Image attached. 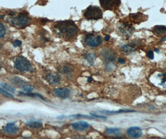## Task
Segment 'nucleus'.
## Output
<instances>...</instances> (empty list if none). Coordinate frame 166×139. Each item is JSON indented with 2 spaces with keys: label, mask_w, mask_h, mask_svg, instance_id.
Segmentation results:
<instances>
[{
  "label": "nucleus",
  "mask_w": 166,
  "mask_h": 139,
  "mask_svg": "<svg viewBox=\"0 0 166 139\" xmlns=\"http://www.w3.org/2000/svg\"><path fill=\"white\" fill-rule=\"evenodd\" d=\"M26 125L31 128L39 129L42 126V123L40 120L32 119L27 121L26 123Z\"/></svg>",
  "instance_id": "nucleus-15"
},
{
  "label": "nucleus",
  "mask_w": 166,
  "mask_h": 139,
  "mask_svg": "<svg viewBox=\"0 0 166 139\" xmlns=\"http://www.w3.org/2000/svg\"><path fill=\"white\" fill-rule=\"evenodd\" d=\"M78 27L72 20H62L55 22L53 27L54 32L64 40L74 39L78 33Z\"/></svg>",
  "instance_id": "nucleus-1"
},
{
  "label": "nucleus",
  "mask_w": 166,
  "mask_h": 139,
  "mask_svg": "<svg viewBox=\"0 0 166 139\" xmlns=\"http://www.w3.org/2000/svg\"><path fill=\"white\" fill-rule=\"evenodd\" d=\"M21 44H22V41H21L19 40H16L15 41V42H14L13 46H14V47L16 48V47H18L21 46Z\"/></svg>",
  "instance_id": "nucleus-27"
},
{
  "label": "nucleus",
  "mask_w": 166,
  "mask_h": 139,
  "mask_svg": "<svg viewBox=\"0 0 166 139\" xmlns=\"http://www.w3.org/2000/svg\"><path fill=\"white\" fill-rule=\"evenodd\" d=\"M1 88L5 89L6 91H8L9 92H11V93H15L16 92V90L12 86L8 85L7 83H1Z\"/></svg>",
  "instance_id": "nucleus-21"
},
{
  "label": "nucleus",
  "mask_w": 166,
  "mask_h": 139,
  "mask_svg": "<svg viewBox=\"0 0 166 139\" xmlns=\"http://www.w3.org/2000/svg\"><path fill=\"white\" fill-rule=\"evenodd\" d=\"M0 92H1V93H2V94L8 96V97H11V98H13V97H14V96L13 95H11V93H10L9 92L6 91V90H5V89H3L2 88L0 89Z\"/></svg>",
  "instance_id": "nucleus-26"
},
{
  "label": "nucleus",
  "mask_w": 166,
  "mask_h": 139,
  "mask_svg": "<svg viewBox=\"0 0 166 139\" xmlns=\"http://www.w3.org/2000/svg\"><path fill=\"white\" fill-rule=\"evenodd\" d=\"M164 40H166V37H164L163 39H162V40H161V41H164Z\"/></svg>",
  "instance_id": "nucleus-36"
},
{
  "label": "nucleus",
  "mask_w": 166,
  "mask_h": 139,
  "mask_svg": "<svg viewBox=\"0 0 166 139\" xmlns=\"http://www.w3.org/2000/svg\"><path fill=\"white\" fill-rule=\"evenodd\" d=\"M6 35V28L2 22L0 23V38L3 39Z\"/></svg>",
  "instance_id": "nucleus-25"
},
{
  "label": "nucleus",
  "mask_w": 166,
  "mask_h": 139,
  "mask_svg": "<svg viewBox=\"0 0 166 139\" xmlns=\"http://www.w3.org/2000/svg\"><path fill=\"white\" fill-rule=\"evenodd\" d=\"M72 126L75 130L78 131H84L90 127V124L87 122H86V121H81L73 123Z\"/></svg>",
  "instance_id": "nucleus-14"
},
{
  "label": "nucleus",
  "mask_w": 166,
  "mask_h": 139,
  "mask_svg": "<svg viewBox=\"0 0 166 139\" xmlns=\"http://www.w3.org/2000/svg\"><path fill=\"white\" fill-rule=\"evenodd\" d=\"M122 50L123 52H124V53L127 54L131 53L134 51V48H133L131 46H129V45H124L122 47Z\"/></svg>",
  "instance_id": "nucleus-23"
},
{
  "label": "nucleus",
  "mask_w": 166,
  "mask_h": 139,
  "mask_svg": "<svg viewBox=\"0 0 166 139\" xmlns=\"http://www.w3.org/2000/svg\"><path fill=\"white\" fill-rule=\"evenodd\" d=\"M102 55L103 60L105 62V65L112 64L115 61L116 58V53L113 50L105 48L102 52Z\"/></svg>",
  "instance_id": "nucleus-6"
},
{
  "label": "nucleus",
  "mask_w": 166,
  "mask_h": 139,
  "mask_svg": "<svg viewBox=\"0 0 166 139\" xmlns=\"http://www.w3.org/2000/svg\"><path fill=\"white\" fill-rule=\"evenodd\" d=\"M84 16L87 20H98L103 17V12L100 7L91 5L85 9Z\"/></svg>",
  "instance_id": "nucleus-3"
},
{
  "label": "nucleus",
  "mask_w": 166,
  "mask_h": 139,
  "mask_svg": "<svg viewBox=\"0 0 166 139\" xmlns=\"http://www.w3.org/2000/svg\"><path fill=\"white\" fill-rule=\"evenodd\" d=\"M78 138H76L75 137V139H89V138H86L85 137H77Z\"/></svg>",
  "instance_id": "nucleus-33"
},
{
  "label": "nucleus",
  "mask_w": 166,
  "mask_h": 139,
  "mask_svg": "<svg viewBox=\"0 0 166 139\" xmlns=\"http://www.w3.org/2000/svg\"><path fill=\"white\" fill-rule=\"evenodd\" d=\"M127 134L131 138H139L143 135V132L139 127H131L127 129Z\"/></svg>",
  "instance_id": "nucleus-11"
},
{
  "label": "nucleus",
  "mask_w": 166,
  "mask_h": 139,
  "mask_svg": "<svg viewBox=\"0 0 166 139\" xmlns=\"http://www.w3.org/2000/svg\"><path fill=\"white\" fill-rule=\"evenodd\" d=\"M65 117H66V116L62 115V116H58L57 118H59V119H62V118H65Z\"/></svg>",
  "instance_id": "nucleus-34"
},
{
  "label": "nucleus",
  "mask_w": 166,
  "mask_h": 139,
  "mask_svg": "<svg viewBox=\"0 0 166 139\" xmlns=\"http://www.w3.org/2000/svg\"><path fill=\"white\" fill-rule=\"evenodd\" d=\"M162 83H165L166 82V74H164L162 75Z\"/></svg>",
  "instance_id": "nucleus-30"
},
{
  "label": "nucleus",
  "mask_w": 166,
  "mask_h": 139,
  "mask_svg": "<svg viewBox=\"0 0 166 139\" xmlns=\"http://www.w3.org/2000/svg\"><path fill=\"white\" fill-rule=\"evenodd\" d=\"M147 55H148V57L151 60H153L154 59V53L153 51L149 50L147 52Z\"/></svg>",
  "instance_id": "nucleus-29"
},
{
  "label": "nucleus",
  "mask_w": 166,
  "mask_h": 139,
  "mask_svg": "<svg viewBox=\"0 0 166 139\" xmlns=\"http://www.w3.org/2000/svg\"><path fill=\"white\" fill-rule=\"evenodd\" d=\"M46 81L50 83V84L52 85H56L58 83H60V77L59 75H58L56 73L54 72H50L47 74L46 77Z\"/></svg>",
  "instance_id": "nucleus-8"
},
{
  "label": "nucleus",
  "mask_w": 166,
  "mask_h": 139,
  "mask_svg": "<svg viewBox=\"0 0 166 139\" xmlns=\"http://www.w3.org/2000/svg\"><path fill=\"white\" fill-rule=\"evenodd\" d=\"M99 113H106L108 114H118L121 113H127V112H134V111L131 110H125V109H121L117 111H107V110H102V111H98Z\"/></svg>",
  "instance_id": "nucleus-19"
},
{
  "label": "nucleus",
  "mask_w": 166,
  "mask_h": 139,
  "mask_svg": "<svg viewBox=\"0 0 166 139\" xmlns=\"http://www.w3.org/2000/svg\"><path fill=\"white\" fill-rule=\"evenodd\" d=\"M14 66L21 72H30L33 69L32 64L27 59L19 56L14 60Z\"/></svg>",
  "instance_id": "nucleus-4"
},
{
  "label": "nucleus",
  "mask_w": 166,
  "mask_h": 139,
  "mask_svg": "<svg viewBox=\"0 0 166 139\" xmlns=\"http://www.w3.org/2000/svg\"><path fill=\"white\" fill-rule=\"evenodd\" d=\"M85 58L90 64L92 65H94V61L96 58V56L93 53H88L85 54Z\"/></svg>",
  "instance_id": "nucleus-18"
},
{
  "label": "nucleus",
  "mask_w": 166,
  "mask_h": 139,
  "mask_svg": "<svg viewBox=\"0 0 166 139\" xmlns=\"http://www.w3.org/2000/svg\"><path fill=\"white\" fill-rule=\"evenodd\" d=\"M119 30L123 35L129 37L133 34L134 28L127 23H123L119 26Z\"/></svg>",
  "instance_id": "nucleus-9"
},
{
  "label": "nucleus",
  "mask_w": 166,
  "mask_h": 139,
  "mask_svg": "<svg viewBox=\"0 0 166 139\" xmlns=\"http://www.w3.org/2000/svg\"><path fill=\"white\" fill-rule=\"evenodd\" d=\"M152 31L155 35L161 36L166 33V27L164 26H156L153 27Z\"/></svg>",
  "instance_id": "nucleus-16"
},
{
  "label": "nucleus",
  "mask_w": 166,
  "mask_h": 139,
  "mask_svg": "<svg viewBox=\"0 0 166 139\" xmlns=\"http://www.w3.org/2000/svg\"><path fill=\"white\" fill-rule=\"evenodd\" d=\"M84 41L86 46L97 47L102 43V39L98 35L90 33L85 35Z\"/></svg>",
  "instance_id": "nucleus-5"
},
{
  "label": "nucleus",
  "mask_w": 166,
  "mask_h": 139,
  "mask_svg": "<svg viewBox=\"0 0 166 139\" xmlns=\"http://www.w3.org/2000/svg\"><path fill=\"white\" fill-rule=\"evenodd\" d=\"M74 70V68L72 64H65L61 66L59 71L62 74H65L67 77L70 78V76H72V74H73Z\"/></svg>",
  "instance_id": "nucleus-13"
},
{
  "label": "nucleus",
  "mask_w": 166,
  "mask_h": 139,
  "mask_svg": "<svg viewBox=\"0 0 166 139\" xmlns=\"http://www.w3.org/2000/svg\"><path fill=\"white\" fill-rule=\"evenodd\" d=\"M12 82L13 84H15L18 87H22V88L26 85L25 82H24L21 79H20L19 77H14V79H13L12 80Z\"/></svg>",
  "instance_id": "nucleus-20"
},
{
  "label": "nucleus",
  "mask_w": 166,
  "mask_h": 139,
  "mask_svg": "<svg viewBox=\"0 0 166 139\" xmlns=\"http://www.w3.org/2000/svg\"><path fill=\"white\" fill-rule=\"evenodd\" d=\"M110 36L108 35H106L105 37V40L106 41H108L110 40Z\"/></svg>",
  "instance_id": "nucleus-32"
},
{
  "label": "nucleus",
  "mask_w": 166,
  "mask_h": 139,
  "mask_svg": "<svg viewBox=\"0 0 166 139\" xmlns=\"http://www.w3.org/2000/svg\"><path fill=\"white\" fill-rule=\"evenodd\" d=\"M54 93L57 97L62 99L68 98L70 95V90L67 88H57L54 89Z\"/></svg>",
  "instance_id": "nucleus-10"
},
{
  "label": "nucleus",
  "mask_w": 166,
  "mask_h": 139,
  "mask_svg": "<svg viewBox=\"0 0 166 139\" xmlns=\"http://www.w3.org/2000/svg\"><path fill=\"white\" fill-rule=\"evenodd\" d=\"M3 131L6 134L10 135H15L18 133L19 128L15 123H10L7 124L5 126L4 129H3Z\"/></svg>",
  "instance_id": "nucleus-12"
},
{
  "label": "nucleus",
  "mask_w": 166,
  "mask_h": 139,
  "mask_svg": "<svg viewBox=\"0 0 166 139\" xmlns=\"http://www.w3.org/2000/svg\"><path fill=\"white\" fill-rule=\"evenodd\" d=\"M19 93L20 95H24V96H33V97H38V98H39L41 99H42L44 101H46V100L44 99V97L41 95V94H38V93H24L23 92H19Z\"/></svg>",
  "instance_id": "nucleus-22"
},
{
  "label": "nucleus",
  "mask_w": 166,
  "mask_h": 139,
  "mask_svg": "<svg viewBox=\"0 0 166 139\" xmlns=\"http://www.w3.org/2000/svg\"><path fill=\"white\" fill-rule=\"evenodd\" d=\"M92 78L90 77H89L88 79V82H92Z\"/></svg>",
  "instance_id": "nucleus-35"
},
{
  "label": "nucleus",
  "mask_w": 166,
  "mask_h": 139,
  "mask_svg": "<svg viewBox=\"0 0 166 139\" xmlns=\"http://www.w3.org/2000/svg\"><path fill=\"white\" fill-rule=\"evenodd\" d=\"M118 62H120V64H124V63H125V61H124L123 58H120L118 59Z\"/></svg>",
  "instance_id": "nucleus-31"
},
{
  "label": "nucleus",
  "mask_w": 166,
  "mask_h": 139,
  "mask_svg": "<svg viewBox=\"0 0 166 139\" xmlns=\"http://www.w3.org/2000/svg\"><path fill=\"white\" fill-rule=\"evenodd\" d=\"M102 8L105 10H113L118 8L120 5L121 1H100Z\"/></svg>",
  "instance_id": "nucleus-7"
},
{
  "label": "nucleus",
  "mask_w": 166,
  "mask_h": 139,
  "mask_svg": "<svg viewBox=\"0 0 166 139\" xmlns=\"http://www.w3.org/2000/svg\"><path fill=\"white\" fill-rule=\"evenodd\" d=\"M155 50L157 52V53H159V51H158V50H157V49H155Z\"/></svg>",
  "instance_id": "nucleus-37"
},
{
  "label": "nucleus",
  "mask_w": 166,
  "mask_h": 139,
  "mask_svg": "<svg viewBox=\"0 0 166 139\" xmlns=\"http://www.w3.org/2000/svg\"><path fill=\"white\" fill-rule=\"evenodd\" d=\"M91 116L95 117H98V118H102V119H107V117L105 116H101V115H98V114H93V113H90Z\"/></svg>",
  "instance_id": "nucleus-28"
},
{
  "label": "nucleus",
  "mask_w": 166,
  "mask_h": 139,
  "mask_svg": "<svg viewBox=\"0 0 166 139\" xmlns=\"http://www.w3.org/2000/svg\"><path fill=\"white\" fill-rule=\"evenodd\" d=\"M34 89V87L31 85H25L23 87V91L24 93H31Z\"/></svg>",
  "instance_id": "nucleus-24"
},
{
  "label": "nucleus",
  "mask_w": 166,
  "mask_h": 139,
  "mask_svg": "<svg viewBox=\"0 0 166 139\" xmlns=\"http://www.w3.org/2000/svg\"><path fill=\"white\" fill-rule=\"evenodd\" d=\"M105 132L106 135H113L117 136V135H119L121 134V130L118 128H108L106 129Z\"/></svg>",
  "instance_id": "nucleus-17"
},
{
  "label": "nucleus",
  "mask_w": 166,
  "mask_h": 139,
  "mask_svg": "<svg viewBox=\"0 0 166 139\" xmlns=\"http://www.w3.org/2000/svg\"><path fill=\"white\" fill-rule=\"evenodd\" d=\"M11 25L18 29H24L29 25L31 18L25 12H20L18 16L13 17L10 20Z\"/></svg>",
  "instance_id": "nucleus-2"
}]
</instances>
